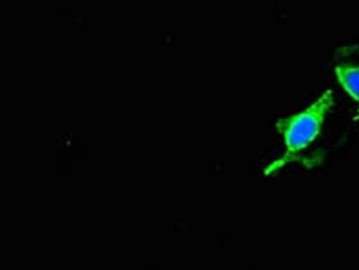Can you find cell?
<instances>
[{
    "label": "cell",
    "mask_w": 359,
    "mask_h": 270,
    "mask_svg": "<svg viewBox=\"0 0 359 270\" xmlns=\"http://www.w3.org/2000/svg\"><path fill=\"white\" fill-rule=\"evenodd\" d=\"M334 74H336V80L339 81L343 89L348 92V96L355 101L359 108V65L354 64H343L336 65L334 69Z\"/></svg>",
    "instance_id": "7a4b0ae2"
},
{
    "label": "cell",
    "mask_w": 359,
    "mask_h": 270,
    "mask_svg": "<svg viewBox=\"0 0 359 270\" xmlns=\"http://www.w3.org/2000/svg\"><path fill=\"white\" fill-rule=\"evenodd\" d=\"M334 105V92L332 90H325L318 97L316 101L311 106L298 112V114L291 115V118H282L276 122V128L282 134L283 144H285V152L280 159L271 162L266 168L264 175H273L278 171L283 166L291 164L294 161H300V153L307 150L313 141L320 135L325 115Z\"/></svg>",
    "instance_id": "6da1fadb"
}]
</instances>
